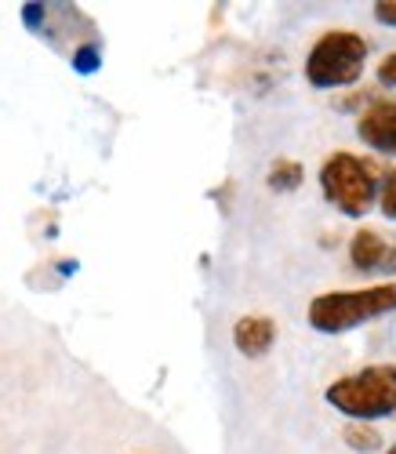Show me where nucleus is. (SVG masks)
Listing matches in <instances>:
<instances>
[{"instance_id": "nucleus-1", "label": "nucleus", "mask_w": 396, "mask_h": 454, "mask_svg": "<svg viewBox=\"0 0 396 454\" xmlns=\"http://www.w3.org/2000/svg\"><path fill=\"white\" fill-rule=\"evenodd\" d=\"M396 309V280L371 284L360 291H328L309 301V327L321 334H345L368 320H378Z\"/></svg>"}, {"instance_id": "nucleus-2", "label": "nucleus", "mask_w": 396, "mask_h": 454, "mask_svg": "<svg viewBox=\"0 0 396 454\" xmlns=\"http://www.w3.org/2000/svg\"><path fill=\"white\" fill-rule=\"evenodd\" d=\"M328 403L349 422H378L396 414V364H371L328 386Z\"/></svg>"}, {"instance_id": "nucleus-3", "label": "nucleus", "mask_w": 396, "mask_h": 454, "mask_svg": "<svg viewBox=\"0 0 396 454\" xmlns=\"http://www.w3.org/2000/svg\"><path fill=\"white\" fill-rule=\"evenodd\" d=\"M368 41L352 29H328L305 55V81L321 91L345 88L364 77Z\"/></svg>"}, {"instance_id": "nucleus-4", "label": "nucleus", "mask_w": 396, "mask_h": 454, "mask_svg": "<svg viewBox=\"0 0 396 454\" xmlns=\"http://www.w3.org/2000/svg\"><path fill=\"white\" fill-rule=\"evenodd\" d=\"M321 189L342 215L360 218L371 211V204L378 197V175L364 157L338 149V153H331L321 164Z\"/></svg>"}, {"instance_id": "nucleus-5", "label": "nucleus", "mask_w": 396, "mask_h": 454, "mask_svg": "<svg viewBox=\"0 0 396 454\" xmlns=\"http://www.w3.org/2000/svg\"><path fill=\"white\" fill-rule=\"evenodd\" d=\"M356 135L375 153L396 157V102H375L371 109H364L356 121Z\"/></svg>"}, {"instance_id": "nucleus-6", "label": "nucleus", "mask_w": 396, "mask_h": 454, "mask_svg": "<svg viewBox=\"0 0 396 454\" xmlns=\"http://www.w3.org/2000/svg\"><path fill=\"white\" fill-rule=\"evenodd\" d=\"M273 342H276V324L269 317H241L233 324V346L251 360L265 356Z\"/></svg>"}, {"instance_id": "nucleus-7", "label": "nucleus", "mask_w": 396, "mask_h": 454, "mask_svg": "<svg viewBox=\"0 0 396 454\" xmlns=\"http://www.w3.org/2000/svg\"><path fill=\"white\" fill-rule=\"evenodd\" d=\"M389 240L375 230H360V233H352L349 240V258H352V266L360 270V273H375L382 266H389Z\"/></svg>"}, {"instance_id": "nucleus-8", "label": "nucleus", "mask_w": 396, "mask_h": 454, "mask_svg": "<svg viewBox=\"0 0 396 454\" xmlns=\"http://www.w3.org/2000/svg\"><path fill=\"white\" fill-rule=\"evenodd\" d=\"M302 178H305V171H302V164L298 160H273V168H269V189H276V193H291V189H298L302 185Z\"/></svg>"}, {"instance_id": "nucleus-9", "label": "nucleus", "mask_w": 396, "mask_h": 454, "mask_svg": "<svg viewBox=\"0 0 396 454\" xmlns=\"http://www.w3.org/2000/svg\"><path fill=\"white\" fill-rule=\"evenodd\" d=\"M342 440H345L352 450H364V454H371V450H378V447H382L378 429H375V426H368V422H349V426L342 429Z\"/></svg>"}, {"instance_id": "nucleus-10", "label": "nucleus", "mask_w": 396, "mask_h": 454, "mask_svg": "<svg viewBox=\"0 0 396 454\" xmlns=\"http://www.w3.org/2000/svg\"><path fill=\"white\" fill-rule=\"evenodd\" d=\"M99 66H102V51H99V44H81V48L73 51V69H76V73H84V77H88V73H95Z\"/></svg>"}, {"instance_id": "nucleus-11", "label": "nucleus", "mask_w": 396, "mask_h": 454, "mask_svg": "<svg viewBox=\"0 0 396 454\" xmlns=\"http://www.w3.org/2000/svg\"><path fill=\"white\" fill-rule=\"evenodd\" d=\"M378 204H382V215L396 222V171L382 182V193H378Z\"/></svg>"}, {"instance_id": "nucleus-12", "label": "nucleus", "mask_w": 396, "mask_h": 454, "mask_svg": "<svg viewBox=\"0 0 396 454\" xmlns=\"http://www.w3.org/2000/svg\"><path fill=\"white\" fill-rule=\"evenodd\" d=\"M44 19H48V4H26L22 8V22L29 29H44Z\"/></svg>"}, {"instance_id": "nucleus-13", "label": "nucleus", "mask_w": 396, "mask_h": 454, "mask_svg": "<svg viewBox=\"0 0 396 454\" xmlns=\"http://www.w3.org/2000/svg\"><path fill=\"white\" fill-rule=\"evenodd\" d=\"M378 81L389 84V88H396V55H385L378 62Z\"/></svg>"}, {"instance_id": "nucleus-14", "label": "nucleus", "mask_w": 396, "mask_h": 454, "mask_svg": "<svg viewBox=\"0 0 396 454\" xmlns=\"http://www.w3.org/2000/svg\"><path fill=\"white\" fill-rule=\"evenodd\" d=\"M375 19L382 26H396V0H378V4H375Z\"/></svg>"}, {"instance_id": "nucleus-15", "label": "nucleus", "mask_w": 396, "mask_h": 454, "mask_svg": "<svg viewBox=\"0 0 396 454\" xmlns=\"http://www.w3.org/2000/svg\"><path fill=\"white\" fill-rule=\"evenodd\" d=\"M385 454H396V443H392V447H389V450H385Z\"/></svg>"}]
</instances>
